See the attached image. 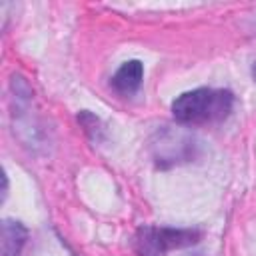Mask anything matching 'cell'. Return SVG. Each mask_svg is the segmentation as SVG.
<instances>
[{"label":"cell","mask_w":256,"mask_h":256,"mask_svg":"<svg viewBox=\"0 0 256 256\" xmlns=\"http://www.w3.org/2000/svg\"><path fill=\"white\" fill-rule=\"evenodd\" d=\"M144 80V64L140 60H128L124 62L112 76V88L122 96H132L140 90Z\"/></svg>","instance_id":"4"},{"label":"cell","mask_w":256,"mask_h":256,"mask_svg":"<svg viewBox=\"0 0 256 256\" xmlns=\"http://www.w3.org/2000/svg\"><path fill=\"white\" fill-rule=\"evenodd\" d=\"M154 158L160 168H168L180 162H188L194 158L196 140L190 134L184 132H172L166 130L158 134V140L154 142Z\"/></svg>","instance_id":"3"},{"label":"cell","mask_w":256,"mask_h":256,"mask_svg":"<svg viewBox=\"0 0 256 256\" xmlns=\"http://www.w3.org/2000/svg\"><path fill=\"white\" fill-rule=\"evenodd\" d=\"M252 78H254V82H256V62L252 64Z\"/></svg>","instance_id":"7"},{"label":"cell","mask_w":256,"mask_h":256,"mask_svg":"<svg viewBox=\"0 0 256 256\" xmlns=\"http://www.w3.org/2000/svg\"><path fill=\"white\" fill-rule=\"evenodd\" d=\"M28 242V228L18 222L6 218L2 222V256H20Z\"/></svg>","instance_id":"5"},{"label":"cell","mask_w":256,"mask_h":256,"mask_svg":"<svg viewBox=\"0 0 256 256\" xmlns=\"http://www.w3.org/2000/svg\"><path fill=\"white\" fill-rule=\"evenodd\" d=\"M200 230L194 228H168V226H144L134 236V250L138 256H166L172 250L198 244Z\"/></svg>","instance_id":"2"},{"label":"cell","mask_w":256,"mask_h":256,"mask_svg":"<svg viewBox=\"0 0 256 256\" xmlns=\"http://www.w3.org/2000/svg\"><path fill=\"white\" fill-rule=\"evenodd\" d=\"M78 122L84 126V130L90 134V138L92 140H102V134H104V128H102V122H100V118L98 116H94V114H90L88 110H84L80 116H78Z\"/></svg>","instance_id":"6"},{"label":"cell","mask_w":256,"mask_h":256,"mask_svg":"<svg viewBox=\"0 0 256 256\" xmlns=\"http://www.w3.org/2000/svg\"><path fill=\"white\" fill-rule=\"evenodd\" d=\"M234 110V94L226 88H196L172 102V116L184 126L224 122Z\"/></svg>","instance_id":"1"}]
</instances>
